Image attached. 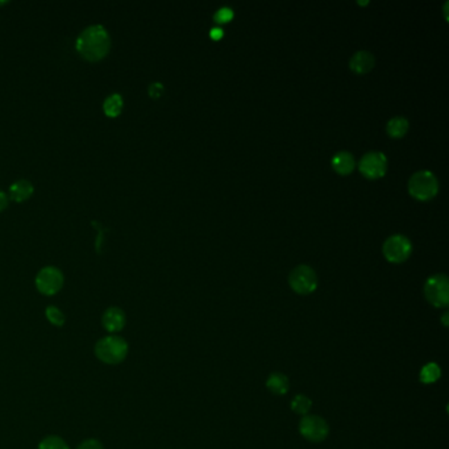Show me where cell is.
<instances>
[{
  "instance_id": "cell-19",
  "label": "cell",
  "mask_w": 449,
  "mask_h": 449,
  "mask_svg": "<svg viewBox=\"0 0 449 449\" xmlns=\"http://www.w3.org/2000/svg\"><path fill=\"white\" fill-rule=\"evenodd\" d=\"M45 316L49 320V323L52 326L62 327L66 322V316L65 313H62V310L59 307H57L55 304H51L46 307L45 310Z\"/></svg>"
},
{
  "instance_id": "cell-17",
  "label": "cell",
  "mask_w": 449,
  "mask_h": 449,
  "mask_svg": "<svg viewBox=\"0 0 449 449\" xmlns=\"http://www.w3.org/2000/svg\"><path fill=\"white\" fill-rule=\"evenodd\" d=\"M419 377H421V381L425 385L435 383L441 377V369L436 363H428L422 367Z\"/></svg>"
},
{
  "instance_id": "cell-10",
  "label": "cell",
  "mask_w": 449,
  "mask_h": 449,
  "mask_svg": "<svg viewBox=\"0 0 449 449\" xmlns=\"http://www.w3.org/2000/svg\"><path fill=\"white\" fill-rule=\"evenodd\" d=\"M127 324V315L120 307H109L102 315V326L109 332V335H118L122 332Z\"/></svg>"
},
{
  "instance_id": "cell-15",
  "label": "cell",
  "mask_w": 449,
  "mask_h": 449,
  "mask_svg": "<svg viewBox=\"0 0 449 449\" xmlns=\"http://www.w3.org/2000/svg\"><path fill=\"white\" fill-rule=\"evenodd\" d=\"M122 107H124V99L118 93L111 94L104 99L103 111L109 118H118L122 113Z\"/></svg>"
},
{
  "instance_id": "cell-9",
  "label": "cell",
  "mask_w": 449,
  "mask_h": 449,
  "mask_svg": "<svg viewBox=\"0 0 449 449\" xmlns=\"http://www.w3.org/2000/svg\"><path fill=\"white\" fill-rule=\"evenodd\" d=\"M358 169L365 177L377 179L386 173L387 158L382 152L378 150L367 152L360 158Z\"/></svg>"
},
{
  "instance_id": "cell-24",
  "label": "cell",
  "mask_w": 449,
  "mask_h": 449,
  "mask_svg": "<svg viewBox=\"0 0 449 449\" xmlns=\"http://www.w3.org/2000/svg\"><path fill=\"white\" fill-rule=\"evenodd\" d=\"M223 35H224L223 28L214 27L211 28V30H210V37H211L212 40H220V39L223 37Z\"/></svg>"
},
{
  "instance_id": "cell-16",
  "label": "cell",
  "mask_w": 449,
  "mask_h": 449,
  "mask_svg": "<svg viewBox=\"0 0 449 449\" xmlns=\"http://www.w3.org/2000/svg\"><path fill=\"white\" fill-rule=\"evenodd\" d=\"M387 134L394 138L403 136L408 131V120L403 116H394L386 124Z\"/></svg>"
},
{
  "instance_id": "cell-21",
  "label": "cell",
  "mask_w": 449,
  "mask_h": 449,
  "mask_svg": "<svg viewBox=\"0 0 449 449\" xmlns=\"http://www.w3.org/2000/svg\"><path fill=\"white\" fill-rule=\"evenodd\" d=\"M233 10L228 6H223L214 14V20L217 23H228L233 19Z\"/></svg>"
},
{
  "instance_id": "cell-4",
  "label": "cell",
  "mask_w": 449,
  "mask_h": 449,
  "mask_svg": "<svg viewBox=\"0 0 449 449\" xmlns=\"http://www.w3.org/2000/svg\"><path fill=\"white\" fill-rule=\"evenodd\" d=\"M424 295L435 307H447L449 303L448 277L443 273L431 275L424 284Z\"/></svg>"
},
{
  "instance_id": "cell-14",
  "label": "cell",
  "mask_w": 449,
  "mask_h": 449,
  "mask_svg": "<svg viewBox=\"0 0 449 449\" xmlns=\"http://www.w3.org/2000/svg\"><path fill=\"white\" fill-rule=\"evenodd\" d=\"M266 387L273 394L285 395L290 389V381L284 373H272L266 380Z\"/></svg>"
},
{
  "instance_id": "cell-6",
  "label": "cell",
  "mask_w": 449,
  "mask_h": 449,
  "mask_svg": "<svg viewBox=\"0 0 449 449\" xmlns=\"http://www.w3.org/2000/svg\"><path fill=\"white\" fill-rule=\"evenodd\" d=\"M290 287L300 295L311 294L318 287V275L311 266L298 265L288 274Z\"/></svg>"
},
{
  "instance_id": "cell-23",
  "label": "cell",
  "mask_w": 449,
  "mask_h": 449,
  "mask_svg": "<svg viewBox=\"0 0 449 449\" xmlns=\"http://www.w3.org/2000/svg\"><path fill=\"white\" fill-rule=\"evenodd\" d=\"M163 84L160 83V82H154L152 83L149 86V95L152 98H160L163 95Z\"/></svg>"
},
{
  "instance_id": "cell-18",
  "label": "cell",
  "mask_w": 449,
  "mask_h": 449,
  "mask_svg": "<svg viewBox=\"0 0 449 449\" xmlns=\"http://www.w3.org/2000/svg\"><path fill=\"white\" fill-rule=\"evenodd\" d=\"M311 406H313V401H311L307 395L304 394L295 395V396L293 398L291 403H290V407H291V410H293L295 414L302 415V416L309 415V411H310Z\"/></svg>"
},
{
  "instance_id": "cell-7",
  "label": "cell",
  "mask_w": 449,
  "mask_h": 449,
  "mask_svg": "<svg viewBox=\"0 0 449 449\" xmlns=\"http://www.w3.org/2000/svg\"><path fill=\"white\" fill-rule=\"evenodd\" d=\"M382 250H383V256L390 262L399 264L410 257V255L412 252V244H411L410 239L405 235L396 233V235H392L390 237H387L385 240Z\"/></svg>"
},
{
  "instance_id": "cell-11",
  "label": "cell",
  "mask_w": 449,
  "mask_h": 449,
  "mask_svg": "<svg viewBox=\"0 0 449 449\" xmlns=\"http://www.w3.org/2000/svg\"><path fill=\"white\" fill-rule=\"evenodd\" d=\"M376 58L372 52L369 51H358L356 52L352 58H351V68L358 73V74H365L367 71H370L373 66H374Z\"/></svg>"
},
{
  "instance_id": "cell-25",
  "label": "cell",
  "mask_w": 449,
  "mask_h": 449,
  "mask_svg": "<svg viewBox=\"0 0 449 449\" xmlns=\"http://www.w3.org/2000/svg\"><path fill=\"white\" fill-rule=\"evenodd\" d=\"M8 202H10V199H8L7 194L0 190V212L8 207Z\"/></svg>"
},
{
  "instance_id": "cell-13",
  "label": "cell",
  "mask_w": 449,
  "mask_h": 449,
  "mask_svg": "<svg viewBox=\"0 0 449 449\" xmlns=\"http://www.w3.org/2000/svg\"><path fill=\"white\" fill-rule=\"evenodd\" d=\"M331 163H332L333 169L340 174H349L354 170V165H356L354 156L349 152H345V150L338 152L332 157Z\"/></svg>"
},
{
  "instance_id": "cell-26",
  "label": "cell",
  "mask_w": 449,
  "mask_h": 449,
  "mask_svg": "<svg viewBox=\"0 0 449 449\" xmlns=\"http://www.w3.org/2000/svg\"><path fill=\"white\" fill-rule=\"evenodd\" d=\"M447 318H448V313H444L443 315V323H444V326H448V322H447Z\"/></svg>"
},
{
  "instance_id": "cell-3",
  "label": "cell",
  "mask_w": 449,
  "mask_h": 449,
  "mask_svg": "<svg viewBox=\"0 0 449 449\" xmlns=\"http://www.w3.org/2000/svg\"><path fill=\"white\" fill-rule=\"evenodd\" d=\"M407 186L410 194L419 201H428L439 191L437 178L430 170H419L414 173L408 179Z\"/></svg>"
},
{
  "instance_id": "cell-1",
  "label": "cell",
  "mask_w": 449,
  "mask_h": 449,
  "mask_svg": "<svg viewBox=\"0 0 449 449\" xmlns=\"http://www.w3.org/2000/svg\"><path fill=\"white\" fill-rule=\"evenodd\" d=\"M75 49L87 61H100L109 55L111 49L109 30L102 24L84 28L75 40Z\"/></svg>"
},
{
  "instance_id": "cell-22",
  "label": "cell",
  "mask_w": 449,
  "mask_h": 449,
  "mask_svg": "<svg viewBox=\"0 0 449 449\" xmlns=\"http://www.w3.org/2000/svg\"><path fill=\"white\" fill-rule=\"evenodd\" d=\"M75 449H104V447L98 439H86Z\"/></svg>"
},
{
  "instance_id": "cell-2",
  "label": "cell",
  "mask_w": 449,
  "mask_h": 449,
  "mask_svg": "<svg viewBox=\"0 0 449 449\" xmlns=\"http://www.w3.org/2000/svg\"><path fill=\"white\" fill-rule=\"evenodd\" d=\"M129 345L119 335H107L96 341L94 354L96 358L106 365H119L127 358Z\"/></svg>"
},
{
  "instance_id": "cell-5",
  "label": "cell",
  "mask_w": 449,
  "mask_h": 449,
  "mask_svg": "<svg viewBox=\"0 0 449 449\" xmlns=\"http://www.w3.org/2000/svg\"><path fill=\"white\" fill-rule=\"evenodd\" d=\"M65 284V275L55 266H45L37 273L35 285L42 295L52 297L59 293Z\"/></svg>"
},
{
  "instance_id": "cell-8",
  "label": "cell",
  "mask_w": 449,
  "mask_h": 449,
  "mask_svg": "<svg viewBox=\"0 0 449 449\" xmlns=\"http://www.w3.org/2000/svg\"><path fill=\"white\" fill-rule=\"evenodd\" d=\"M300 432L306 440L320 443L329 435V425L319 415H304L300 419Z\"/></svg>"
},
{
  "instance_id": "cell-27",
  "label": "cell",
  "mask_w": 449,
  "mask_h": 449,
  "mask_svg": "<svg viewBox=\"0 0 449 449\" xmlns=\"http://www.w3.org/2000/svg\"><path fill=\"white\" fill-rule=\"evenodd\" d=\"M3 4H7V1H0V6H3Z\"/></svg>"
},
{
  "instance_id": "cell-20",
  "label": "cell",
  "mask_w": 449,
  "mask_h": 449,
  "mask_svg": "<svg viewBox=\"0 0 449 449\" xmlns=\"http://www.w3.org/2000/svg\"><path fill=\"white\" fill-rule=\"evenodd\" d=\"M37 449H70V447L61 436L49 435L41 440Z\"/></svg>"
},
{
  "instance_id": "cell-12",
  "label": "cell",
  "mask_w": 449,
  "mask_h": 449,
  "mask_svg": "<svg viewBox=\"0 0 449 449\" xmlns=\"http://www.w3.org/2000/svg\"><path fill=\"white\" fill-rule=\"evenodd\" d=\"M33 191L35 186L32 185V182H29L28 179H19L10 186V196L15 202L21 203L33 195Z\"/></svg>"
}]
</instances>
